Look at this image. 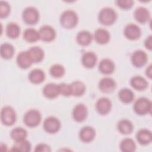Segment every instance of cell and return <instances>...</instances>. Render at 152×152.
Wrapping results in <instances>:
<instances>
[{
    "mask_svg": "<svg viewBox=\"0 0 152 152\" xmlns=\"http://www.w3.org/2000/svg\"><path fill=\"white\" fill-rule=\"evenodd\" d=\"M120 148L124 152H132L136 149V144L133 140L126 138L121 142Z\"/></svg>",
    "mask_w": 152,
    "mask_h": 152,
    "instance_id": "33",
    "label": "cell"
},
{
    "mask_svg": "<svg viewBox=\"0 0 152 152\" xmlns=\"http://www.w3.org/2000/svg\"><path fill=\"white\" fill-rule=\"evenodd\" d=\"M10 11V6L5 1L0 2V16L1 18H4L8 16Z\"/></svg>",
    "mask_w": 152,
    "mask_h": 152,
    "instance_id": "36",
    "label": "cell"
},
{
    "mask_svg": "<svg viewBox=\"0 0 152 152\" xmlns=\"http://www.w3.org/2000/svg\"><path fill=\"white\" fill-rule=\"evenodd\" d=\"M40 39L44 42H51L56 36V32L53 27L45 25L40 27L39 31Z\"/></svg>",
    "mask_w": 152,
    "mask_h": 152,
    "instance_id": "8",
    "label": "cell"
},
{
    "mask_svg": "<svg viewBox=\"0 0 152 152\" xmlns=\"http://www.w3.org/2000/svg\"><path fill=\"white\" fill-rule=\"evenodd\" d=\"M27 52L33 63L39 62L43 59L44 52L40 47H31L27 50Z\"/></svg>",
    "mask_w": 152,
    "mask_h": 152,
    "instance_id": "20",
    "label": "cell"
},
{
    "mask_svg": "<svg viewBox=\"0 0 152 152\" xmlns=\"http://www.w3.org/2000/svg\"><path fill=\"white\" fill-rule=\"evenodd\" d=\"M134 109L138 115H145L151 112V102L145 97H140L137 99L134 104Z\"/></svg>",
    "mask_w": 152,
    "mask_h": 152,
    "instance_id": "3",
    "label": "cell"
},
{
    "mask_svg": "<svg viewBox=\"0 0 152 152\" xmlns=\"http://www.w3.org/2000/svg\"><path fill=\"white\" fill-rule=\"evenodd\" d=\"M24 124L28 127H35L41 121V114L37 110L30 109L24 116Z\"/></svg>",
    "mask_w": 152,
    "mask_h": 152,
    "instance_id": "4",
    "label": "cell"
},
{
    "mask_svg": "<svg viewBox=\"0 0 152 152\" xmlns=\"http://www.w3.org/2000/svg\"><path fill=\"white\" fill-rule=\"evenodd\" d=\"M96 132L94 128L91 126H84L80 131L79 137L80 140L84 142H90L95 137Z\"/></svg>",
    "mask_w": 152,
    "mask_h": 152,
    "instance_id": "14",
    "label": "cell"
},
{
    "mask_svg": "<svg viewBox=\"0 0 152 152\" xmlns=\"http://www.w3.org/2000/svg\"><path fill=\"white\" fill-rule=\"evenodd\" d=\"M118 129L122 134H131L133 130V125L128 119H122L118 123Z\"/></svg>",
    "mask_w": 152,
    "mask_h": 152,
    "instance_id": "28",
    "label": "cell"
},
{
    "mask_svg": "<svg viewBox=\"0 0 152 152\" xmlns=\"http://www.w3.org/2000/svg\"><path fill=\"white\" fill-rule=\"evenodd\" d=\"M76 39L79 45L82 46H87L92 40V36L88 31L83 30L78 33Z\"/></svg>",
    "mask_w": 152,
    "mask_h": 152,
    "instance_id": "25",
    "label": "cell"
},
{
    "mask_svg": "<svg viewBox=\"0 0 152 152\" xmlns=\"http://www.w3.org/2000/svg\"><path fill=\"white\" fill-rule=\"evenodd\" d=\"M97 56L93 52H87L84 53L81 58L83 65L88 68H93L96 64Z\"/></svg>",
    "mask_w": 152,
    "mask_h": 152,
    "instance_id": "21",
    "label": "cell"
},
{
    "mask_svg": "<svg viewBox=\"0 0 152 152\" xmlns=\"http://www.w3.org/2000/svg\"><path fill=\"white\" fill-rule=\"evenodd\" d=\"M44 96L48 99H54L59 94L58 85L54 83H48L43 88Z\"/></svg>",
    "mask_w": 152,
    "mask_h": 152,
    "instance_id": "16",
    "label": "cell"
},
{
    "mask_svg": "<svg viewBox=\"0 0 152 152\" xmlns=\"http://www.w3.org/2000/svg\"><path fill=\"white\" fill-rule=\"evenodd\" d=\"M1 119L5 125H13L16 120V114L14 109L9 106L4 107L1 112Z\"/></svg>",
    "mask_w": 152,
    "mask_h": 152,
    "instance_id": "5",
    "label": "cell"
},
{
    "mask_svg": "<svg viewBox=\"0 0 152 152\" xmlns=\"http://www.w3.org/2000/svg\"><path fill=\"white\" fill-rule=\"evenodd\" d=\"M118 7L122 9H129L133 5L134 1L132 0H118L116 1Z\"/></svg>",
    "mask_w": 152,
    "mask_h": 152,
    "instance_id": "38",
    "label": "cell"
},
{
    "mask_svg": "<svg viewBox=\"0 0 152 152\" xmlns=\"http://www.w3.org/2000/svg\"><path fill=\"white\" fill-rule=\"evenodd\" d=\"M125 37L129 40H136L138 39L141 34L140 28L133 23L128 24L124 29Z\"/></svg>",
    "mask_w": 152,
    "mask_h": 152,
    "instance_id": "10",
    "label": "cell"
},
{
    "mask_svg": "<svg viewBox=\"0 0 152 152\" xmlns=\"http://www.w3.org/2000/svg\"><path fill=\"white\" fill-rule=\"evenodd\" d=\"M23 19L28 24H36L39 18L37 10L33 7H28L25 8L23 12Z\"/></svg>",
    "mask_w": 152,
    "mask_h": 152,
    "instance_id": "6",
    "label": "cell"
},
{
    "mask_svg": "<svg viewBox=\"0 0 152 152\" xmlns=\"http://www.w3.org/2000/svg\"><path fill=\"white\" fill-rule=\"evenodd\" d=\"M14 48L13 46L8 43H4L1 45L0 48L1 56L6 59L11 58L14 53Z\"/></svg>",
    "mask_w": 152,
    "mask_h": 152,
    "instance_id": "29",
    "label": "cell"
},
{
    "mask_svg": "<svg viewBox=\"0 0 152 152\" xmlns=\"http://www.w3.org/2000/svg\"><path fill=\"white\" fill-rule=\"evenodd\" d=\"M17 64L20 68L26 69L31 66L33 62L27 51H23L18 53L17 57Z\"/></svg>",
    "mask_w": 152,
    "mask_h": 152,
    "instance_id": "15",
    "label": "cell"
},
{
    "mask_svg": "<svg viewBox=\"0 0 152 152\" xmlns=\"http://www.w3.org/2000/svg\"><path fill=\"white\" fill-rule=\"evenodd\" d=\"M50 74L55 78H60L65 74L64 67L60 64L53 65L50 68Z\"/></svg>",
    "mask_w": 152,
    "mask_h": 152,
    "instance_id": "35",
    "label": "cell"
},
{
    "mask_svg": "<svg viewBox=\"0 0 152 152\" xmlns=\"http://www.w3.org/2000/svg\"><path fill=\"white\" fill-rule=\"evenodd\" d=\"M35 151H46V152H48V151H50L51 149L50 147L46 144L44 143H40L37 144L34 149Z\"/></svg>",
    "mask_w": 152,
    "mask_h": 152,
    "instance_id": "39",
    "label": "cell"
},
{
    "mask_svg": "<svg viewBox=\"0 0 152 152\" xmlns=\"http://www.w3.org/2000/svg\"><path fill=\"white\" fill-rule=\"evenodd\" d=\"M130 83L132 87L138 90H143L148 86V83L146 80L140 75L133 77L130 81Z\"/></svg>",
    "mask_w": 152,
    "mask_h": 152,
    "instance_id": "24",
    "label": "cell"
},
{
    "mask_svg": "<svg viewBox=\"0 0 152 152\" xmlns=\"http://www.w3.org/2000/svg\"><path fill=\"white\" fill-rule=\"evenodd\" d=\"M87 115V107L82 103H79L75 106L72 110V116L75 121L82 122L85 120Z\"/></svg>",
    "mask_w": 152,
    "mask_h": 152,
    "instance_id": "11",
    "label": "cell"
},
{
    "mask_svg": "<svg viewBox=\"0 0 152 152\" xmlns=\"http://www.w3.org/2000/svg\"><path fill=\"white\" fill-rule=\"evenodd\" d=\"M99 21L106 26L111 25L115 23L117 18L116 11L112 8L106 7L102 9L99 14Z\"/></svg>",
    "mask_w": 152,
    "mask_h": 152,
    "instance_id": "2",
    "label": "cell"
},
{
    "mask_svg": "<svg viewBox=\"0 0 152 152\" xmlns=\"http://www.w3.org/2000/svg\"><path fill=\"white\" fill-rule=\"evenodd\" d=\"M24 39L28 42L33 43L40 39L39 31L33 28H28L26 29L23 33Z\"/></svg>",
    "mask_w": 152,
    "mask_h": 152,
    "instance_id": "26",
    "label": "cell"
},
{
    "mask_svg": "<svg viewBox=\"0 0 152 152\" xmlns=\"http://www.w3.org/2000/svg\"><path fill=\"white\" fill-rule=\"evenodd\" d=\"M111 107L112 103L106 97L100 98L96 104V110L101 115H106L109 113L111 109Z\"/></svg>",
    "mask_w": 152,
    "mask_h": 152,
    "instance_id": "12",
    "label": "cell"
},
{
    "mask_svg": "<svg viewBox=\"0 0 152 152\" xmlns=\"http://www.w3.org/2000/svg\"><path fill=\"white\" fill-rule=\"evenodd\" d=\"M78 16L72 10H66L60 17L61 25L66 28H72L78 23Z\"/></svg>",
    "mask_w": 152,
    "mask_h": 152,
    "instance_id": "1",
    "label": "cell"
},
{
    "mask_svg": "<svg viewBox=\"0 0 152 152\" xmlns=\"http://www.w3.org/2000/svg\"><path fill=\"white\" fill-rule=\"evenodd\" d=\"M71 95L75 96H80L83 95L86 91V87L83 83L80 81H75L70 84Z\"/></svg>",
    "mask_w": 152,
    "mask_h": 152,
    "instance_id": "27",
    "label": "cell"
},
{
    "mask_svg": "<svg viewBox=\"0 0 152 152\" xmlns=\"http://www.w3.org/2000/svg\"><path fill=\"white\" fill-rule=\"evenodd\" d=\"M144 45L145 48L149 50L151 49L152 48V36L150 35L147 37L144 42Z\"/></svg>",
    "mask_w": 152,
    "mask_h": 152,
    "instance_id": "40",
    "label": "cell"
},
{
    "mask_svg": "<svg viewBox=\"0 0 152 152\" xmlns=\"http://www.w3.org/2000/svg\"><path fill=\"white\" fill-rule=\"evenodd\" d=\"M151 65H150L145 70V74L149 78H151Z\"/></svg>",
    "mask_w": 152,
    "mask_h": 152,
    "instance_id": "41",
    "label": "cell"
},
{
    "mask_svg": "<svg viewBox=\"0 0 152 152\" xmlns=\"http://www.w3.org/2000/svg\"><path fill=\"white\" fill-rule=\"evenodd\" d=\"M20 33V28L19 26L15 23H10L7 24L6 27V34L11 39L17 38Z\"/></svg>",
    "mask_w": 152,
    "mask_h": 152,
    "instance_id": "31",
    "label": "cell"
},
{
    "mask_svg": "<svg viewBox=\"0 0 152 152\" xmlns=\"http://www.w3.org/2000/svg\"><path fill=\"white\" fill-rule=\"evenodd\" d=\"M31 150V144L27 140H23L19 141H16L14 145L12 147L11 151H30Z\"/></svg>",
    "mask_w": 152,
    "mask_h": 152,
    "instance_id": "34",
    "label": "cell"
},
{
    "mask_svg": "<svg viewBox=\"0 0 152 152\" xmlns=\"http://www.w3.org/2000/svg\"><path fill=\"white\" fill-rule=\"evenodd\" d=\"M134 17L138 22L140 23H145L149 20L150 14L149 11L145 7H140L135 10Z\"/></svg>",
    "mask_w": 152,
    "mask_h": 152,
    "instance_id": "18",
    "label": "cell"
},
{
    "mask_svg": "<svg viewBox=\"0 0 152 152\" xmlns=\"http://www.w3.org/2000/svg\"><path fill=\"white\" fill-rule=\"evenodd\" d=\"M99 69L104 74H110L113 72L115 65L112 60L107 58L103 59L99 63Z\"/></svg>",
    "mask_w": 152,
    "mask_h": 152,
    "instance_id": "22",
    "label": "cell"
},
{
    "mask_svg": "<svg viewBox=\"0 0 152 152\" xmlns=\"http://www.w3.org/2000/svg\"><path fill=\"white\" fill-rule=\"evenodd\" d=\"M147 59V55L144 51L141 50L135 51L131 56V62L132 64L138 68L144 66L146 64Z\"/></svg>",
    "mask_w": 152,
    "mask_h": 152,
    "instance_id": "9",
    "label": "cell"
},
{
    "mask_svg": "<svg viewBox=\"0 0 152 152\" xmlns=\"http://www.w3.org/2000/svg\"><path fill=\"white\" fill-rule=\"evenodd\" d=\"M138 142L142 145H147L151 142L152 140V134L150 131L147 129L139 130L136 135Z\"/></svg>",
    "mask_w": 152,
    "mask_h": 152,
    "instance_id": "17",
    "label": "cell"
},
{
    "mask_svg": "<svg viewBox=\"0 0 152 152\" xmlns=\"http://www.w3.org/2000/svg\"><path fill=\"white\" fill-rule=\"evenodd\" d=\"M45 78V72L40 69H34L28 74L29 80L34 84L41 83L44 81Z\"/></svg>",
    "mask_w": 152,
    "mask_h": 152,
    "instance_id": "23",
    "label": "cell"
},
{
    "mask_svg": "<svg viewBox=\"0 0 152 152\" xmlns=\"http://www.w3.org/2000/svg\"><path fill=\"white\" fill-rule=\"evenodd\" d=\"M94 39L99 44H106L110 40V34L107 30L104 28H100L94 32Z\"/></svg>",
    "mask_w": 152,
    "mask_h": 152,
    "instance_id": "19",
    "label": "cell"
},
{
    "mask_svg": "<svg viewBox=\"0 0 152 152\" xmlns=\"http://www.w3.org/2000/svg\"><path fill=\"white\" fill-rule=\"evenodd\" d=\"M60 127V121L58 118L54 116L48 117L43 122V128L48 133H55L59 131Z\"/></svg>",
    "mask_w": 152,
    "mask_h": 152,
    "instance_id": "7",
    "label": "cell"
},
{
    "mask_svg": "<svg viewBox=\"0 0 152 152\" xmlns=\"http://www.w3.org/2000/svg\"><path fill=\"white\" fill-rule=\"evenodd\" d=\"M27 135V131L21 127L15 128L11 132V137L15 142L25 140Z\"/></svg>",
    "mask_w": 152,
    "mask_h": 152,
    "instance_id": "32",
    "label": "cell"
},
{
    "mask_svg": "<svg viewBox=\"0 0 152 152\" xmlns=\"http://www.w3.org/2000/svg\"><path fill=\"white\" fill-rule=\"evenodd\" d=\"M58 88L59 94L64 96H69L71 95L70 84H68L66 83H61L58 84Z\"/></svg>",
    "mask_w": 152,
    "mask_h": 152,
    "instance_id": "37",
    "label": "cell"
},
{
    "mask_svg": "<svg viewBox=\"0 0 152 152\" xmlns=\"http://www.w3.org/2000/svg\"><path fill=\"white\" fill-rule=\"evenodd\" d=\"M118 96L121 101L125 103H129L134 100V94L129 88H122L118 93Z\"/></svg>",
    "mask_w": 152,
    "mask_h": 152,
    "instance_id": "30",
    "label": "cell"
},
{
    "mask_svg": "<svg viewBox=\"0 0 152 152\" xmlns=\"http://www.w3.org/2000/svg\"><path fill=\"white\" fill-rule=\"evenodd\" d=\"M99 87L104 93H110L116 88V82L112 78L104 77L99 81Z\"/></svg>",
    "mask_w": 152,
    "mask_h": 152,
    "instance_id": "13",
    "label": "cell"
}]
</instances>
